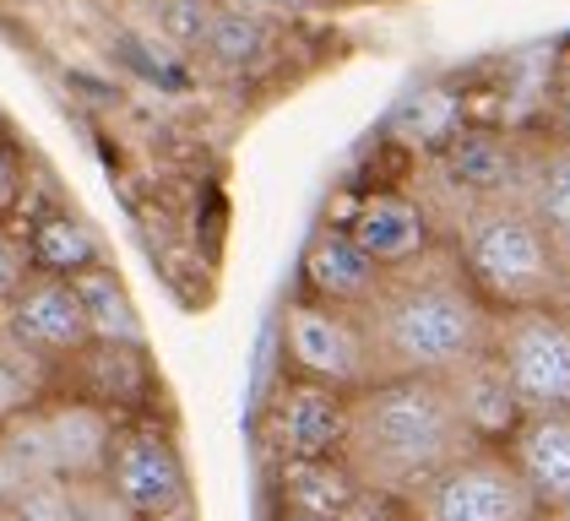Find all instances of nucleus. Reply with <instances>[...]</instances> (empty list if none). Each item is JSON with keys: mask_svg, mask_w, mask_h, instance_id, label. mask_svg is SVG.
<instances>
[{"mask_svg": "<svg viewBox=\"0 0 570 521\" xmlns=\"http://www.w3.org/2000/svg\"><path fill=\"white\" fill-rule=\"evenodd\" d=\"M343 413H348L343 391H326L315 381H288L272 407L283 456L288 462H332L343 445Z\"/></svg>", "mask_w": 570, "mask_h": 521, "instance_id": "obj_10", "label": "nucleus"}, {"mask_svg": "<svg viewBox=\"0 0 570 521\" xmlns=\"http://www.w3.org/2000/svg\"><path fill=\"white\" fill-rule=\"evenodd\" d=\"M0 136H6V115H0Z\"/></svg>", "mask_w": 570, "mask_h": 521, "instance_id": "obj_27", "label": "nucleus"}, {"mask_svg": "<svg viewBox=\"0 0 570 521\" xmlns=\"http://www.w3.org/2000/svg\"><path fill=\"white\" fill-rule=\"evenodd\" d=\"M71 505H77V521H136V511L104 483V478L71 483Z\"/></svg>", "mask_w": 570, "mask_h": 521, "instance_id": "obj_22", "label": "nucleus"}, {"mask_svg": "<svg viewBox=\"0 0 570 521\" xmlns=\"http://www.w3.org/2000/svg\"><path fill=\"white\" fill-rule=\"evenodd\" d=\"M22 245H28L33 272H45V277H77V272L104 260L98 256V234L77 213H39L33 228L22 234Z\"/></svg>", "mask_w": 570, "mask_h": 521, "instance_id": "obj_16", "label": "nucleus"}, {"mask_svg": "<svg viewBox=\"0 0 570 521\" xmlns=\"http://www.w3.org/2000/svg\"><path fill=\"white\" fill-rule=\"evenodd\" d=\"M262 22L256 17H234V11H218L213 22H207V33H202V43L218 55V60H228V66H239V60H250L256 49H262Z\"/></svg>", "mask_w": 570, "mask_h": 521, "instance_id": "obj_21", "label": "nucleus"}, {"mask_svg": "<svg viewBox=\"0 0 570 521\" xmlns=\"http://www.w3.org/2000/svg\"><path fill=\"white\" fill-rule=\"evenodd\" d=\"M28 277H33V260H28L22 234H11V228L0 223V309L11 304V294H17Z\"/></svg>", "mask_w": 570, "mask_h": 521, "instance_id": "obj_24", "label": "nucleus"}, {"mask_svg": "<svg viewBox=\"0 0 570 521\" xmlns=\"http://www.w3.org/2000/svg\"><path fill=\"white\" fill-rule=\"evenodd\" d=\"M71 283V294L82 304V315H88V337L98 347H141V315H136L131 294H126V283L115 277V266H88V272H77V277H66Z\"/></svg>", "mask_w": 570, "mask_h": 521, "instance_id": "obj_15", "label": "nucleus"}, {"mask_svg": "<svg viewBox=\"0 0 570 521\" xmlns=\"http://www.w3.org/2000/svg\"><path fill=\"white\" fill-rule=\"evenodd\" d=\"M39 413H45L55 478H66V483L104 478V468H109V445H115L120 419H115L109 407L88 402V396H60V402H45Z\"/></svg>", "mask_w": 570, "mask_h": 521, "instance_id": "obj_9", "label": "nucleus"}, {"mask_svg": "<svg viewBox=\"0 0 570 521\" xmlns=\"http://www.w3.org/2000/svg\"><path fill=\"white\" fill-rule=\"evenodd\" d=\"M283 358L294 364L299 381H315L326 391L353 396L358 386H370V358H364V337L348 309L299 299L283 315Z\"/></svg>", "mask_w": 570, "mask_h": 521, "instance_id": "obj_6", "label": "nucleus"}, {"mask_svg": "<svg viewBox=\"0 0 570 521\" xmlns=\"http://www.w3.org/2000/svg\"><path fill=\"white\" fill-rule=\"evenodd\" d=\"M22 185H28V164H22V153L0 136V223L22 207Z\"/></svg>", "mask_w": 570, "mask_h": 521, "instance_id": "obj_25", "label": "nucleus"}, {"mask_svg": "<svg viewBox=\"0 0 570 521\" xmlns=\"http://www.w3.org/2000/svg\"><path fill=\"white\" fill-rule=\"evenodd\" d=\"M305 283L315 304H332V309H358V304L375 294L381 283V266L353 245L343 228H321L305 250Z\"/></svg>", "mask_w": 570, "mask_h": 521, "instance_id": "obj_14", "label": "nucleus"}, {"mask_svg": "<svg viewBox=\"0 0 570 521\" xmlns=\"http://www.w3.org/2000/svg\"><path fill=\"white\" fill-rule=\"evenodd\" d=\"M283 494H288V511L343 517V505L353 500V478L337 468V456H332V462H288Z\"/></svg>", "mask_w": 570, "mask_h": 521, "instance_id": "obj_17", "label": "nucleus"}, {"mask_svg": "<svg viewBox=\"0 0 570 521\" xmlns=\"http://www.w3.org/2000/svg\"><path fill=\"white\" fill-rule=\"evenodd\" d=\"M28 407H39V386H33V375L11 358V353H0V424H11L17 413H28Z\"/></svg>", "mask_w": 570, "mask_h": 521, "instance_id": "obj_23", "label": "nucleus"}, {"mask_svg": "<svg viewBox=\"0 0 570 521\" xmlns=\"http://www.w3.org/2000/svg\"><path fill=\"white\" fill-rule=\"evenodd\" d=\"M532 217L549 239L570 245V141L554 147L538 169V185H532Z\"/></svg>", "mask_w": 570, "mask_h": 521, "instance_id": "obj_18", "label": "nucleus"}, {"mask_svg": "<svg viewBox=\"0 0 570 521\" xmlns=\"http://www.w3.org/2000/svg\"><path fill=\"white\" fill-rule=\"evenodd\" d=\"M445 391H451L462 424H468V434H473L479 445H505L511 430L522 424L517 391L500 375L494 353H479V358H468L462 370H451V375H445Z\"/></svg>", "mask_w": 570, "mask_h": 521, "instance_id": "obj_13", "label": "nucleus"}, {"mask_svg": "<svg viewBox=\"0 0 570 521\" xmlns=\"http://www.w3.org/2000/svg\"><path fill=\"white\" fill-rule=\"evenodd\" d=\"M6 326H11V343L22 353H33V358H45V364H71L92 343L88 315H82V304L71 294V283L66 277H45V272H33L11 294Z\"/></svg>", "mask_w": 570, "mask_h": 521, "instance_id": "obj_8", "label": "nucleus"}, {"mask_svg": "<svg viewBox=\"0 0 570 521\" xmlns=\"http://www.w3.org/2000/svg\"><path fill=\"white\" fill-rule=\"evenodd\" d=\"M364 337L370 381H445L468 358L489 353L494 309L473 294L456 250H424L381 272L375 294L348 309Z\"/></svg>", "mask_w": 570, "mask_h": 521, "instance_id": "obj_1", "label": "nucleus"}, {"mask_svg": "<svg viewBox=\"0 0 570 521\" xmlns=\"http://www.w3.org/2000/svg\"><path fill=\"white\" fill-rule=\"evenodd\" d=\"M104 483L136 511V521H169L185 511V456L158 424H120Z\"/></svg>", "mask_w": 570, "mask_h": 521, "instance_id": "obj_7", "label": "nucleus"}, {"mask_svg": "<svg viewBox=\"0 0 570 521\" xmlns=\"http://www.w3.org/2000/svg\"><path fill=\"white\" fill-rule=\"evenodd\" d=\"M343 234H348L353 245L375 260L381 272L407 266V260H419L430 250V217H424V207H419L413 196H402V190H375V196H364V201L353 207Z\"/></svg>", "mask_w": 570, "mask_h": 521, "instance_id": "obj_11", "label": "nucleus"}, {"mask_svg": "<svg viewBox=\"0 0 570 521\" xmlns=\"http://www.w3.org/2000/svg\"><path fill=\"white\" fill-rule=\"evenodd\" d=\"M11 521H77L71 505V483L66 478H28L11 500H6Z\"/></svg>", "mask_w": 570, "mask_h": 521, "instance_id": "obj_20", "label": "nucleus"}, {"mask_svg": "<svg viewBox=\"0 0 570 521\" xmlns=\"http://www.w3.org/2000/svg\"><path fill=\"white\" fill-rule=\"evenodd\" d=\"M500 451L538 505H570V413H527Z\"/></svg>", "mask_w": 570, "mask_h": 521, "instance_id": "obj_12", "label": "nucleus"}, {"mask_svg": "<svg viewBox=\"0 0 570 521\" xmlns=\"http://www.w3.org/2000/svg\"><path fill=\"white\" fill-rule=\"evenodd\" d=\"M462 272L473 283L494 315L505 309H543V304L560 294V256H554V239L538 228V217L527 207H479L468 234H462Z\"/></svg>", "mask_w": 570, "mask_h": 521, "instance_id": "obj_3", "label": "nucleus"}, {"mask_svg": "<svg viewBox=\"0 0 570 521\" xmlns=\"http://www.w3.org/2000/svg\"><path fill=\"white\" fill-rule=\"evenodd\" d=\"M283 521H343V517H315V511H283Z\"/></svg>", "mask_w": 570, "mask_h": 521, "instance_id": "obj_26", "label": "nucleus"}, {"mask_svg": "<svg viewBox=\"0 0 570 521\" xmlns=\"http://www.w3.org/2000/svg\"><path fill=\"white\" fill-rule=\"evenodd\" d=\"M489 353L517 391L522 419L527 413H570V315H560L554 304L505 309L494 315Z\"/></svg>", "mask_w": 570, "mask_h": 521, "instance_id": "obj_4", "label": "nucleus"}, {"mask_svg": "<svg viewBox=\"0 0 570 521\" xmlns=\"http://www.w3.org/2000/svg\"><path fill=\"white\" fill-rule=\"evenodd\" d=\"M0 456L22 478H55V456H49V434L39 407H28L11 424H0Z\"/></svg>", "mask_w": 570, "mask_h": 521, "instance_id": "obj_19", "label": "nucleus"}, {"mask_svg": "<svg viewBox=\"0 0 570 521\" xmlns=\"http://www.w3.org/2000/svg\"><path fill=\"white\" fill-rule=\"evenodd\" d=\"M479 451L445 381H370L348 396L337 468L353 489L407 500L456 456Z\"/></svg>", "mask_w": 570, "mask_h": 521, "instance_id": "obj_2", "label": "nucleus"}, {"mask_svg": "<svg viewBox=\"0 0 570 521\" xmlns=\"http://www.w3.org/2000/svg\"><path fill=\"white\" fill-rule=\"evenodd\" d=\"M0 521H11V517H6V505H0Z\"/></svg>", "mask_w": 570, "mask_h": 521, "instance_id": "obj_28", "label": "nucleus"}, {"mask_svg": "<svg viewBox=\"0 0 570 521\" xmlns=\"http://www.w3.org/2000/svg\"><path fill=\"white\" fill-rule=\"evenodd\" d=\"M407 521H532L538 500L500 445H479L419 483L407 500Z\"/></svg>", "mask_w": 570, "mask_h": 521, "instance_id": "obj_5", "label": "nucleus"}]
</instances>
